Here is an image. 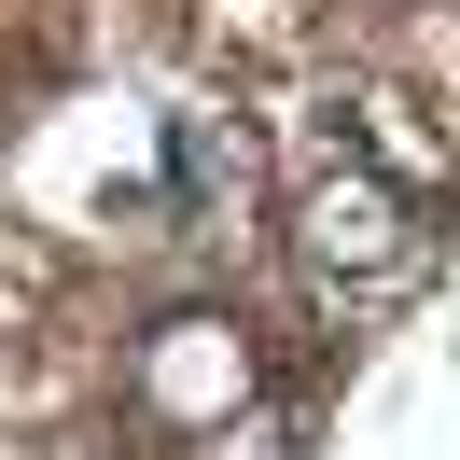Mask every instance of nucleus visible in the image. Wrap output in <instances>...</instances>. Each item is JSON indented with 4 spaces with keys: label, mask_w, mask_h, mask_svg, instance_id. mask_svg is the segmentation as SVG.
Masks as SVG:
<instances>
[{
    "label": "nucleus",
    "mask_w": 460,
    "mask_h": 460,
    "mask_svg": "<svg viewBox=\"0 0 460 460\" xmlns=\"http://www.w3.org/2000/svg\"><path fill=\"white\" fill-rule=\"evenodd\" d=\"M293 252L321 265V279L349 293V307H391V293H419V265H432V224L404 209V181L391 168H363V154H335V168L293 196Z\"/></svg>",
    "instance_id": "f257e3e1"
},
{
    "label": "nucleus",
    "mask_w": 460,
    "mask_h": 460,
    "mask_svg": "<svg viewBox=\"0 0 460 460\" xmlns=\"http://www.w3.org/2000/svg\"><path fill=\"white\" fill-rule=\"evenodd\" d=\"M154 404H181V419L237 432V321H181V335L154 349Z\"/></svg>",
    "instance_id": "7ed1b4c3"
},
{
    "label": "nucleus",
    "mask_w": 460,
    "mask_h": 460,
    "mask_svg": "<svg viewBox=\"0 0 460 460\" xmlns=\"http://www.w3.org/2000/svg\"><path fill=\"white\" fill-rule=\"evenodd\" d=\"M168 154H181L196 224H252V209H265V140H252L237 98H181V112H168Z\"/></svg>",
    "instance_id": "f03ea898"
}]
</instances>
